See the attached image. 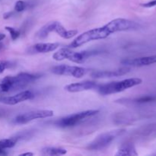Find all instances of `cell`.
Returning a JSON list of instances; mask_svg holds the SVG:
<instances>
[{
    "label": "cell",
    "mask_w": 156,
    "mask_h": 156,
    "mask_svg": "<svg viewBox=\"0 0 156 156\" xmlns=\"http://www.w3.org/2000/svg\"><path fill=\"white\" fill-rule=\"evenodd\" d=\"M111 28L108 24L100 27L91 29L79 35L69 46V48H77L84 44L93 41L105 39L112 34Z\"/></svg>",
    "instance_id": "1"
},
{
    "label": "cell",
    "mask_w": 156,
    "mask_h": 156,
    "mask_svg": "<svg viewBox=\"0 0 156 156\" xmlns=\"http://www.w3.org/2000/svg\"><path fill=\"white\" fill-rule=\"evenodd\" d=\"M142 82L143 80L140 78H131V79H123L119 82H112L98 85L96 89L101 95H110V94L122 92L128 88L140 85Z\"/></svg>",
    "instance_id": "2"
},
{
    "label": "cell",
    "mask_w": 156,
    "mask_h": 156,
    "mask_svg": "<svg viewBox=\"0 0 156 156\" xmlns=\"http://www.w3.org/2000/svg\"><path fill=\"white\" fill-rule=\"evenodd\" d=\"M95 51H80L74 52L70 48H62L53 55V59L56 61H62L69 59L76 63H84L89 56L96 54Z\"/></svg>",
    "instance_id": "3"
},
{
    "label": "cell",
    "mask_w": 156,
    "mask_h": 156,
    "mask_svg": "<svg viewBox=\"0 0 156 156\" xmlns=\"http://www.w3.org/2000/svg\"><path fill=\"white\" fill-rule=\"evenodd\" d=\"M124 131V129H116V130L100 134L91 143L88 144L87 149L91 151L103 150L108 147L117 137L121 136Z\"/></svg>",
    "instance_id": "4"
},
{
    "label": "cell",
    "mask_w": 156,
    "mask_h": 156,
    "mask_svg": "<svg viewBox=\"0 0 156 156\" xmlns=\"http://www.w3.org/2000/svg\"><path fill=\"white\" fill-rule=\"evenodd\" d=\"M98 113V110H88V111H82V112L76 113V114L62 117V118L58 120L55 123L59 127H71V126H74L76 125L79 124V123L85 120V119L95 116Z\"/></svg>",
    "instance_id": "5"
},
{
    "label": "cell",
    "mask_w": 156,
    "mask_h": 156,
    "mask_svg": "<svg viewBox=\"0 0 156 156\" xmlns=\"http://www.w3.org/2000/svg\"><path fill=\"white\" fill-rule=\"evenodd\" d=\"M53 116V111L50 110H36L28 111L16 116L13 122L15 124H25L37 119H44Z\"/></svg>",
    "instance_id": "6"
},
{
    "label": "cell",
    "mask_w": 156,
    "mask_h": 156,
    "mask_svg": "<svg viewBox=\"0 0 156 156\" xmlns=\"http://www.w3.org/2000/svg\"><path fill=\"white\" fill-rule=\"evenodd\" d=\"M52 73L58 76H73L75 78H82L86 75L88 69L76 66L59 65L54 66L51 69Z\"/></svg>",
    "instance_id": "7"
},
{
    "label": "cell",
    "mask_w": 156,
    "mask_h": 156,
    "mask_svg": "<svg viewBox=\"0 0 156 156\" xmlns=\"http://www.w3.org/2000/svg\"><path fill=\"white\" fill-rule=\"evenodd\" d=\"M108 26L113 34L120 31H126V30H133L139 28V24L135 21L125 18H116L108 23Z\"/></svg>",
    "instance_id": "8"
},
{
    "label": "cell",
    "mask_w": 156,
    "mask_h": 156,
    "mask_svg": "<svg viewBox=\"0 0 156 156\" xmlns=\"http://www.w3.org/2000/svg\"><path fill=\"white\" fill-rule=\"evenodd\" d=\"M35 97V94L33 91L26 90L23 91L18 94L13 96H8V97L0 98V102L7 105H15L17 104L21 103L27 100H30Z\"/></svg>",
    "instance_id": "9"
},
{
    "label": "cell",
    "mask_w": 156,
    "mask_h": 156,
    "mask_svg": "<svg viewBox=\"0 0 156 156\" xmlns=\"http://www.w3.org/2000/svg\"><path fill=\"white\" fill-rule=\"evenodd\" d=\"M120 62H121L122 65L125 66H149L156 63V55L144 56V57L134 58V59H126L122 60Z\"/></svg>",
    "instance_id": "10"
},
{
    "label": "cell",
    "mask_w": 156,
    "mask_h": 156,
    "mask_svg": "<svg viewBox=\"0 0 156 156\" xmlns=\"http://www.w3.org/2000/svg\"><path fill=\"white\" fill-rule=\"evenodd\" d=\"M130 71L128 66L117 69L115 70H104V71H94L91 74V76L94 79H108V78L118 77L124 76Z\"/></svg>",
    "instance_id": "11"
},
{
    "label": "cell",
    "mask_w": 156,
    "mask_h": 156,
    "mask_svg": "<svg viewBox=\"0 0 156 156\" xmlns=\"http://www.w3.org/2000/svg\"><path fill=\"white\" fill-rule=\"evenodd\" d=\"M98 86V84L95 82L91 81H85L82 82H76V83H72L65 86L66 91L69 92L76 93L81 92L84 91H89V90L96 89Z\"/></svg>",
    "instance_id": "12"
},
{
    "label": "cell",
    "mask_w": 156,
    "mask_h": 156,
    "mask_svg": "<svg viewBox=\"0 0 156 156\" xmlns=\"http://www.w3.org/2000/svg\"><path fill=\"white\" fill-rule=\"evenodd\" d=\"M52 30L64 39H70L78 34L77 30H66L58 21H52Z\"/></svg>",
    "instance_id": "13"
},
{
    "label": "cell",
    "mask_w": 156,
    "mask_h": 156,
    "mask_svg": "<svg viewBox=\"0 0 156 156\" xmlns=\"http://www.w3.org/2000/svg\"><path fill=\"white\" fill-rule=\"evenodd\" d=\"M59 47L58 43H39L35 44L34 48L37 53H49L56 50Z\"/></svg>",
    "instance_id": "14"
},
{
    "label": "cell",
    "mask_w": 156,
    "mask_h": 156,
    "mask_svg": "<svg viewBox=\"0 0 156 156\" xmlns=\"http://www.w3.org/2000/svg\"><path fill=\"white\" fill-rule=\"evenodd\" d=\"M117 156H126V155H138L135 146L132 144H125L122 146L118 149L117 152L116 153Z\"/></svg>",
    "instance_id": "15"
},
{
    "label": "cell",
    "mask_w": 156,
    "mask_h": 156,
    "mask_svg": "<svg viewBox=\"0 0 156 156\" xmlns=\"http://www.w3.org/2000/svg\"><path fill=\"white\" fill-rule=\"evenodd\" d=\"M43 155H63L67 153L66 149L62 148L46 147L41 150Z\"/></svg>",
    "instance_id": "16"
},
{
    "label": "cell",
    "mask_w": 156,
    "mask_h": 156,
    "mask_svg": "<svg viewBox=\"0 0 156 156\" xmlns=\"http://www.w3.org/2000/svg\"><path fill=\"white\" fill-rule=\"evenodd\" d=\"M17 142H18V140L16 137L0 140V150H5L7 149L13 148L16 145Z\"/></svg>",
    "instance_id": "17"
},
{
    "label": "cell",
    "mask_w": 156,
    "mask_h": 156,
    "mask_svg": "<svg viewBox=\"0 0 156 156\" xmlns=\"http://www.w3.org/2000/svg\"><path fill=\"white\" fill-rule=\"evenodd\" d=\"M5 30H7V31L9 32V34H10L11 37H12V39L13 40V41H15V40L18 39V37L20 36L19 30H16V29L14 28V27H9V26H6V27H5Z\"/></svg>",
    "instance_id": "18"
},
{
    "label": "cell",
    "mask_w": 156,
    "mask_h": 156,
    "mask_svg": "<svg viewBox=\"0 0 156 156\" xmlns=\"http://www.w3.org/2000/svg\"><path fill=\"white\" fill-rule=\"evenodd\" d=\"M153 100H155V98H154L153 97H152V96H144V97H141L139 98L134 99L133 101H132V102L137 104H143L152 101Z\"/></svg>",
    "instance_id": "19"
},
{
    "label": "cell",
    "mask_w": 156,
    "mask_h": 156,
    "mask_svg": "<svg viewBox=\"0 0 156 156\" xmlns=\"http://www.w3.org/2000/svg\"><path fill=\"white\" fill-rule=\"evenodd\" d=\"M27 7V3L22 0H18L16 2L15 5V10L17 12H21L24 10Z\"/></svg>",
    "instance_id": "20"
},
{
    "label": "cell",
    "mask_w": 156,
    "mask_h": 156,
    "mask_svg": "<svg viewBox=\"0 0 156 156\" xmlns=\"http://www.w3.org/2000/svg\"><path fill=\"white\" fill-rule=\"evenodd\" d=\"M11 66L10 62L7 60H0V74L2 73L6 69L9 68Z\"/></svg>",
    "instance_id": "21"
},
{
    "label": "cell",
    "mask_w": 156,
    "mask_h": 156,
    "mask_svg": "<svg viewBox=\"0 0 156 156\" xmlns=\"http://www.w3.org/2000/svg\"><path fill=\"white\" fill-rule=\"evenodd\" d=\"M141 5L143 6V7H145V8L154 7V6L156 5V0H152V1L148 2L143 3V4H141Z\"/></svg>",
    "instance_id": "22"
},
{
    "label": "cell",
    "mask_w": 156,
    "mask_h": 156,
    "mask_svg": "<svg viewBox=\"0 0 156 156\" xmlns=\"http://www.w3.org/2000/svg\"><path fill=\"white\" fill-rule=\"evenodd\" d=\"M12 15H13V12H7V13H5L3 15V18L4 19H8V18H11Z\"/></svg>",
    "instance_id": "23"
},
{
    "label": "cell",
    "mask_w": 156,
    "mask_h": 156,
    "mask_svg": "<svg viewBox=\"0 0 156 156\" xmlns=\"http://www.w3.org/2000/svg\"><path fill=\"white\" fill-rule=\"evenodd\" d=\"M5 34H4L3 33H1V32H0V41H2L3 39H5Z\"/></svg>",
    "instance_id": "24"
},
{
    "label": "cell",
    "mask_w": 156,
    "mask_h": 156,
    "mask_svg": "<svg viewBox=\"0 0 156 156\" xmlns=\"http://www.w3.org/2000/svg\"><path fill=\"white\" fill-rule=\"evenodd\" d=\"M34 154L31 153V152H26V153H22L20 155H33Z\"/></svg>",
    "instance_id": "25"
},
{
    "label": "cell",
    "mask_w": 156,
    "mask_h": 156,
    "mask_svg": "<svg viewBox=\"0 0 156 156\" xmlns=\"http://www.w3.org/2000/svg\"><path fill=\"white\" fill-rule=\"evenodd\" d=\"M3 47H4V44H2V43H0V50H2Z\"/></svg>",
    "instance_id": "26"
}]
</instances>
